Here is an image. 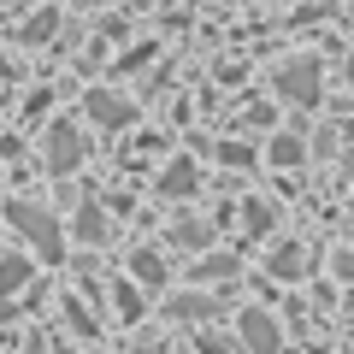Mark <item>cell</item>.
I'll list each match as a JSON object with an SVG mask.
<instances>
[{
  "label": "cell",
  "instance_id": "obj_19",
  "mask_svg": "<svg viewBox=\"0 0 354 354\" xmlns=\"http://www.w3.org/2000/svg\"><path fill=\"white\" fill-rule=\"evenodd\" d=\"M136 354H165V348H160V342H142V348H136Z\"/></svg>",
  "mask_w": 354,
  "mask_h": 354
},
{
  "label": "cell",
  "instance_id": "obj_18",
  "mask_svg": "<svg viewBox=\"0 0 354 354\" xmlns=\"http://www.w3.org/2000/svg\"><path fill=\"white\" fill-rule=\"evenodd\" d=\"M337 272H342V278H354V254H337Z\"/></svg>",
  "mask_w": 354,
  "mask_h": 354
},
{
  "label": "cell",
  "instance_id": "obj_11",
  "mask_svg": "<svg viewBox=\"0 0 354 354\" xmlns=\"http://www.w3.org/2000/svg\"><path fill=\"white\" fill-rule=\"evenodd\" d=\"M272 272H278V278H301V272H307V254L295 248V242H283V248L272 254Z\"/></svg>",
  "mask_w": 354,
  "mask_h": 354
},
{
  "label": "cell",
  "instance_id": "obj_1",
  "mask_svg": "<svg viewBox=\"0 0 354 354\" xmlns=\"http://www.w3.org/2000/svg\"><path fill=\"white\" fill-rule=\"evenodd\" d=\"M6 218H12V230L36 248V260H59L65 254V236H59V225H53V213H41V207H30V201H6Z\"/></svg>",
  "mask_w": 354,
  "mask_h": 354
},
{
  "label": "cell",
  "instance_id": "obj_16",
  "mask_svg": "<svg viewBox=\"0 0 354 354\" xmlns=\"http://www.w3.org/2000/svg\"><path fill=\"white\" fill-rule=\"evenodd\" d=\"M195 348H201V354H236V342H230V337H213V330H207V337H195Z\"/></svg>",
  "mask_w": 354,
  "mask_h": 354
},
{
  "label": "cell",
  "instance_id": "obj_15",
  "mask_svg": "<svg viewBox=\"0 0 354 354\" xmlns=\"http://www.w3.org/2000/svg\"><path fill=\"white\" fill-rule=\"evenodd\" d=\"M201 278H236V260H230V254L218 260L213 254V260H201Z\"/></svg>",
  "mask_w": 354,
  "mask_h": 354
},
{
  "label": "cell",
  "instance_id": "obj_9",
  "mask_svg": "<svg viewBox=\"0 0 354 354\" xmlns=\"http://www.w3.org/2000/svg\"><path fill=\"white\" fill-rule=\"evenodd\" d=\"M171 313H177V319H189V325H201V319L218 313V295H177Z\"/></svg>",
  "mask_w": 354,
  "mask_h": 354
},
{
  "label": "cell",
  "instance_id": "obj_4",
  "mask_svg": "<svg viewBox=\"0 0 354 354\" xmlns=\"http://www.w3.org/2000/svg\"><path fill=\"white\" fill-rule=\"evenodd\" d=\"M83 165V136H77V124H53L48 130V171H77Z\"/></svg>",
  "mask_w": 354,
  "mask_h": 354
},
{
  "label": "cell",
  "instance_id": "obj_8",
  "mask_svg": "<svg viewBox=\"0 0 354 354\" xmlns=\"http://www.w3.org/2000/svg\"><path fill=\"white\" fill-rule=\"evenodd\" d=\"M160 195H195V165L189 160H177V165H165V177H160Z\"/></svg>",
  "mask_w": 354,
  "mask_h": 354
},
{
  "label": "cell",
  "instance_id": "obj_3",
  "mask_svg": "<svg viewBox=\"0 0 354 354\" xmlns=\"http://www.w3.org/2000/svg\"><path fill=\"white\" fill-rule=\"evenodd\" d=\"M278 95H290L295 106H313L319 101V65L313 59H290L278 71Z\"/></svg>",
  "mask_w": 354,
  "mask_h": 354
},
{
  "label": "cell",
  "instance_id": "obj_12",
  "mask_svg": "<svg viewBox=\"0 0 354 354\" xmlns=\"http://www.w3.org/2000/svg\"><path fill=\"white\" fill-rule=\"evenodd\" d=\"M207 236H213V230H207L201 218H177L171 225V242H183V248H207Z\"/></svg>",
  "mask_w": 354,
  "mask_h": 354
},
{
  "label": "cell",
  "instance_id": "obj_2",
  "mask_svg": "<svg viewBox=\"0 0 354 354\" xmlns=\"http://www.w3.org/2000/svg\"><path fill=\"white\" fill-rule=\"evenodd\" d=\"M236 330H242V348L248 354H283V325L266 307H248V313L236 319Z\"/></svg>",
  "mask_w": 354,
  "mask_h": 354
},
{
  "label": "cell",
  "instance_id": "obj_10",
  "mask_svg": "<svg viewBox=\"0 0 354 354\" xmlns=\"http://www.w3.org/2000/svg\"><path fill=\"white\" fill-rule=\"evenodd\" d=\"M30 272H36V266H30V260H24V254H6V260H0V295H12V290H18V283H24V278H30Z\"/></svg>",
  "mask_w": 354,
  "mask_h": 354
},
{
  "label": "cell",
  "instance_id": "obj_5",
  "mask_svg": "<svg viewBox=\"0 0 354 354\" xmlns=\"http://www.w3.org/2000/svg\"><path fill=\"white\" fill-rule=\"evenodd\" d=\"M83 113L95 118V124L118 130V124H130V118H136V106H130V101H118V95H106V88H95V95L83 101Z\"/></svg>",
  "mask_w": 354,
  "mask_h": 354
},
{
  "label": "cell",
  "instance_id": "obj_14",
  "mask_svg": "<svg viewBox=\"0 0 354 354\" xmlns=\"http://www.w3.org/2000/svg\"><path fill=\"white\" fill-rule=\"evenodd\" d=\"M248 230H254V236L272 230V207H266V201H248Z\"/></svg>",
  "mask_w": 354,
  "mask_h": 354
},
{
  "label": "cell",
  "instance_id": "obj_17",
  "mask_svg": "<svg viewBox=\"0 0 354 354\" xmlns=\"http://www.w3.org/2000/svg\"><path fill=\"white\" fill-rule=\"evenodd\" d=\"M118 313H124V319H136V313H142V295L130 290V283H118Z\"/></svg>",
  "mask_w": 354,
  "mask_h": 354
},
{
  "label": "cell",
  "instance_id": "obj_7",
  "mask_svg": "<svg viewBox=\"0 0 354 354\" xmlns=\"http://www.w3.org/2000/svg\"><path fill=\"white\" fill-rule=\"evenodd\" d=\"M77 236H83L88 248H101V242H106V213H101L95 201H83V207H77Z\"/></svg>",
  "mask_w": 354,
  "mask_h": 354
},
{
  "label": "cell",
  "instance_id": "obj_6",
  "mask_svg": "<svg viewBox=\"0 0 354 354\" xmlns=\"http://www.w3.org/2000/svg\"><path fill=\"white\" fill-rule=\"evenodd\" d=\"M130 278H136L142 290H165V260L153 248H136L130 254Z\"/></svg>",
  "mask_w": 354,
  "mask_h": 354
},
{
  "label": "cell",
  "instance_id": "obj_13",
  "mask_svg": "<svg viewBox=\"0 0 354 354\" xmlns=\"http://www.w3.org/2000/svg\"><path fill=\"white\" fill-rule=\"evenodd\" d=\"M266 160H272V165H301V142H295V136H272Z\"/></svg>",
  "mask_w": 354,
  "mask_h": 354
},
{
  "label": "cell",
  "instance_id": "obj_20",
  "mask_svg": "<svg viewBox=\"0 0 354 354\" xmlns=\"http://www.w3.org/2000/svg\"><path fill=\"white\" fill-rule=\"evenodd\" d=\"M77 6H88V0H77Z\"/></svg>",
  "mask_w": 354,
  "mask_h": 354
}]
</instances>
